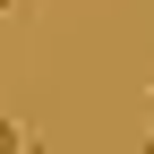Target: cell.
Segmentation results:
<instances>
[{"label":"cell","mask_w":154,"mask_h":154,"mask_svg":"<svg viewBox=\"0 0 154 154\" xmlns=\"http://www.w3.org/2000/svg\"><path fill=\"white\" fill-rule=\"evenodd\" d=\"M17 9H26V0H0V17H17Z\"/></svg>","instance_id":"3"},{"label":"cell","mask_w":154,"mask_h":154,"mask_svg":"<svg viewBox=\"0 0 154 154\" xmlns=\"http://www.w3.org/2000/svg\"><path fill=\"white\" fill-rule=\"evenodd\" d=\"M120 154H154V137H137V146H120Z\"/></svg>","instance_id":"2"},{"label":"cell","mask_w":154,"mask_h":154,"mask_svg":"<svg viewBox=\"0 0 154 154\" xmlns=\"http://www.w3.org/2000/svg\"><path fill=\"white\" fill-rule=\"evenodd\" d=\"M26 146H34V137H26V128L9 120V111H0V154H26Z\"/></svg>","instance_id":"1"}]
</instances>
